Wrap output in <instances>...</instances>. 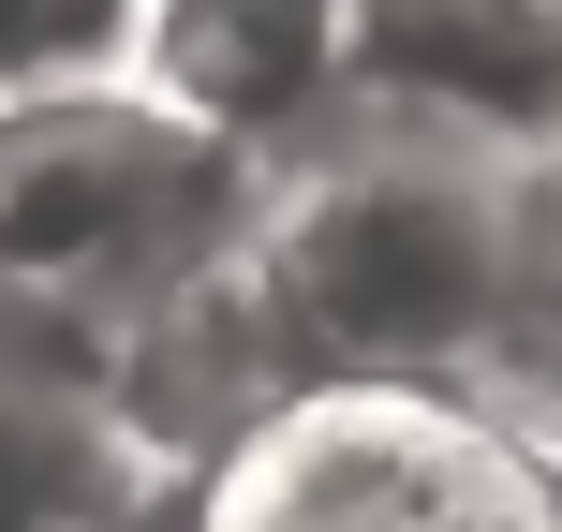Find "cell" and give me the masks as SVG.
Listing matches in <instances>:
<instances>
[{
  "mask_svg": "<svg viewBox=\"0 0 562 532\" xmlns=\"http://www.w3.org/2000/svg\"><path fill=\"white\" fill-rule=\"evenodd\" d=\"M237 267L267 296L281 370L474 385L488 267H504V148L385 118V104H340V118H311L296 148L252 163Z\"/></svg>",
  "mask_w": 562,
  "mask_h": 532,
  "instance_id": "1",
  "label": "cell"
},
{
  "mask_svg": "<svg viewBox=\"0 0 562 532\" xmlns=\"http://www.w3.org/2000/svg\"><path fill=\"white\" fill-rule=\"evenodd\" d=\"M134 89L267 163L340 118V0H134Z\"/></svg>",
  "mask_w": 562,
  "mask_h": 532,
  "instance_id": "6",
  "label": "cell"
},
{
  "mask_svg": "<svg viewBox=\"0 0 562 532\" xmlns=\"http://www.w3.org/2000/svg\"><path fill=\"white\" fill-rule=\"evenodd\" d=\"M474 399L562 459V148H504V267H488Z\"/></svg>",
  "mask_w": 562,
  "mask_h": 532,
  "instance_id": "7",
  "label": "cell"
},
{
  "mask_svg": "<svg viewBox=\"0 0 562 532\" xmlns=\"http://www.w3.org/2000/svg\"><path fill=\"white\" fill-rule=\"evenodd\" d=\"M134 75V0H0V104Z\"/></svg>",
  "mask_w": 562,
  "mask_h": 532,
  "instance_id": "8",
  "label": "cell"
},
{
  "mask_svg": "<svg viewBox=\"0 0 562 532\" xmlns=\"http://www.w3.org/2000/svg\"><path fill=\"white\" fill-rule=\"evenodd\" d=\"M178 532H562V459L474 385L296 370L193 459Z\"/></svg>",
  "mask_w": 562,
  "mask_h": 532,
  "instance_id": "2",
  "label": "cell"
},
{
  "mask_svg": "<svg viewBox=\"0 0 562 532\" xmlns=\"http://www.w3.org/2000/svg\"><path fill=\"white\" fill-rule=\"evenodd\" d=\"M252 223V148L178 118L164 89H30L0 104V296L119 340L164 281L237 252Z\"/></svg>",
  "mask_w": 562,
  "mask_h": 532,
  "instance_id": "3",
  "label": "cell"
},
{
  "mask_svg": "<svg viewBox=\"0 0 562 532\" xmlns=\"http://www.w3.org/2000/svg\"><path fill=\"white\" fill-rule=\"evenodd\" d=\"M340 104L562 148V0H340Z\"/></svg>",
  "mask_w": 562,
  "mask_h": 532,
  "instance_id": "5",
  "label": "cell"
},
{
  "mask_svg": "<svg viewBox=\"0 0 562 532\" xmlns=\"http://www.w3.org/2000/svg\"><path fill=\"white\" fill-rule=\"evenodd\" d=\"M178 474L119 415V355L0 296V532H164Z\"/></svg>",
  "mask_w": 562,
  "mask_h": 532,
  "instance_id": "4",
  "label": "cell"
}]
</instances>
